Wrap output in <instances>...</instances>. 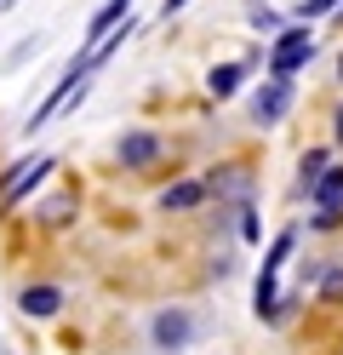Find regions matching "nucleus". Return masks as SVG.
Masks as SVG:
<instances>
[{
  "mask_svg": "<svg viewBox=\"0 0 343 355\" xmlns=\"http://www.w3.org/2000/svg\"><path fill=\"white\" fill-rule=\"evenodd\" d=\"M52 172H58V155H23V161H12L6 172H0V212L23 207Z\"/></svg>",
  "mask_w": 343,
  "mask_h": 355,
  "instance_id": "obj_1",
  "label": "nucleus"
},
{
  "mask_svg": "<svg viewBox=\"0 0 343 355\" xmlns=\"http://www.w3.org/2000/svg\"><path fill=\"white\" fill-rule=\"evenodd\" d=\"M315 58V35H309V24H292V29H281L274 35V46H269V80H292L304 63Z\"/></svg>",
  "mask_w": 343,
  "mask_h": 355,
  "instance_id": "obj_2",
  "label": "nucleus"
},
{
  "mask_svg": "<svg viewBox=\"0 0 343 355\" xmlns=\"http://www.w3.org/2000/svg\"><path fill=\"white\" fill-rule=\"evenodd\" d=\"M149 338H155V349H189L195 338H200V321L189 315V309H160V315L149 321Z\"/></svg>",
  "mask_w": 343,
  "mask_h": 355,
  "instance_id": "obj_3",
  "label": "nucleus"
},
{
  "mask_svg": "<svg viewBox=\"0 0 343 355\" xmlns=\"http://www.w3.org/2000/svg\"><path fill=\"white\" fill-rule=\"evenodd\" d=\"M292 247H297V230H281L274 235V247H269V258H263V275H258V293H252V309L269 321V309H274V275H281V263L292 258Z\"/></svg>",
  "mask_w": 343,
  "mask_h": 355,
  "instance_id": "obj_4",
  "label": "nucleus"
},
{
  "mask_svg": "<svg viewBox=\"0 0 343 355\" xmlns=\"http://www.w3.org/2000/svg\"><path fill=\"white\" fill-rule=\"evenodd\" d=\"M292 103H297V92H292V80H269V86H258L252 92V126H281L286 115H292Z\"/></svg>",
  "mask_w": 343,
  "mask_h": 355,
  "instance_id": "obj_5",
  "label": "nucleus"
},
{
  "mask_svg": "<svg viewBox=\"0 0 343 355\" xmlns=\"http://www.w3.org/2000/svg\"><path fill=\"white\" fill-rule=\"evenodd\" d=\"M17 309H23L29 321H52L58 309H63V286H52V281H29V286L17 293Z\"/></svg>",
  "mask_w": 343,
  "mask_h": 355,
  "instance_id": "obj_6",
  "label": "nucleus"
},
{
  "mask_svg": "<svg viewBox=\"0 0 343 355\" xmlns=\"http://www.w3.org/2000/svg\"><path fill=\"white\" fill-rule=\"evenodd\" d=\"M160 149H166L160 132H126V138L114 144V161H121V166H155Z\"/></svg>",
  "mask_w": 343,
  "mask_h": 355,
  "instance_id": "obj_7",
  "label": "nucleus"
},
{
  "mask_svg": "<svg viewBox=\"0 0 343 355\" xmlns=\"http://www.w3.org/2000/svg\"><path fill=\"white\" fill-rule=\"evenodd\" d=\"M121 24H132V0H103V6L91 12V24H86V52L98 46L109 29H121Z\"/></svg>",
  "mask_w": 343,
  "mask_h": 355,
  "instance_id": "obj_8",
  "label": "nucleus"
},
{
  "mask_svg": "<svg viewBox=\"0 0 343 355\" xmlns=\"http://www.w3.org/2000/svg\"><path fill=\"white\" fill-rule=\"evenodd\" d=\"M200 201H206V184H200V178H177V184L160 189V212H195Z\"/></svg>",
  "mask_w": 343,
  "mask_h": 355,
  "instance_id": "obj_9",
  "label": "nucleus"
},
{
  "mask_svg": "<svg viewBox=\"0 0 343 355\" xmlns=\"http://www.w3.org/2000/svg\"><path fill=\"white\" fill-rule=\"evenodd\" d=\"M304 201H315L320 212H343V166H326V172H320L315 184H309Z\"/></svg>",
  "mask_w": 343,
  "mask_h": 355,
  "instance_id": "obj_10",
  "label": "nucleus"
},
{
  "mask_svg": "<svg viewBox=\"0 0 343 355\" xmlns=\"http://www.w3.org/2000/svg\"><path fill=\"white\" fill-rule=\"evenodd\" d=\"M246 189H252V178L240 166H218L206 178V195H218V201H246Z\"/></svg>",
  "mask_w": 343,
  "mask_h": 355,
  "instance_id": "obj_11",
  "label": "nucleus"
},
{
  "mask_svg": "<svg viewBox=\"0 0 343 355\" xmlns=\"http://www.w3.org/2000/svg\"><path fill=\"white\" fill-rule=\"evenodd\" d=\"M240 80H246V63H223V69L206 75V92H212V98H235Z\"/></svg>",
  "mask_w": 343,
  "mask_h": 355,
  "instance_id": "obj_12",
  "label": "nucleus"
},
{
  "mask_svg": "<svg viewBox=\"0 0 343 355\" xmlns=\"http://www.w3.org/2000/svg\"><path fill=\"white\" fill-rule=\"evenodd\" d=\"M326 166H332V149H309L304 161H297V195H309V184H315Z\"/></svg>",
  "mask_w": 343,
  "mask_h": 355,
  "instance_id": "obj_13",
  "label": "nucleus"
},
{
  "mask_svg": "<svg viewBox=\"0 0 343 355\" xmlns=\"http://www.w3.org/2000/svg\"><path fill=\"white\" fill-rule=\"evenodd\" d=\"M246 24H252V29H258V35H281V29H286V24H281V17H274V12H269V6H252V17H246Z\"/></svg>",
  "mask_w": 343,
  "mask_h": 355,
  "instance_id": "obj_14",
  "label": "nucleus"
},
{
  "mask_svg": "<svg viewBox=\"0 0 343 355\" xmlns=\"http://www.w3.org/2000/svg\"><path fill=\"white\" fill-rule=\"evenodd\" d=\"M69 212H75V201H40V207H35V218H40V224H63Z\"/></svg>",
  "mask_w": 343,
  "mask_h": 355,
  "instance_id": "obj_15",
  "label": "nucleus"
},
{
  "mask_svg": "<svg viewBox=\"0 0 343 355\" xmlns=\"http://www.w3.org/2000/svg\"><path fill=\"white\" fill-rule=\"evenodd\" d=\"M337 0H297V24H315V17H326Z\"/></svg>",
  "mask_w": 343,
  "mask_h": 355,
  "instance_id": "obj_16",
  "label": "nucleus"
},
{
  "mask_svg": "<svg viewBox=\"0 0 343 355\" xmlns=\"http://www.w3.org/2000/svg\"><path fill=\"white\" fill-rule=\"evenodd\" d=\"M320 298L343 304V270H326V275H320Z\"/></svg>",
  "mask_w": 343,
  "mask_h": 355,
  "instance_id": "obj_17",
  "label": "nucleus"
},
{
  "mask_svg": "<svg viewBox=\"0 0 343 355\" xmlns=\"http://www.w3.org/2000/svg\"><path fill=\"white\" fill-rule=\"evenodd\" d=\"M35 46H40V40H35V35H23L17 46H12V58H6V69H17V63H29V52H35Z\"/></svg>",
  "mask_w": 343,
  "mask_h": 355,
  "instance_id": "obj_18",
  "label": "nucleus"
},
{
  "mask_svg": "<svg viewBox=\"0 0 343 355\" xmlns=\"http://www.w3.org/2000/svg\"><path fill=\"white\" fill-rule=\"evenodd\" d=\"M240 235L258 241V212H252V201H240Z\"/></svg>",
  "mask_w": 343,
  "mask_h": 355,
  "instance_id": "obj_19",
  "label": "nucleus"
},
{
  "mask_svg": "<svg viewBox=\"0 0 343 355\" xmlns=\"http://www.w3.org/2000/svg\"><path fill=\"white\" fill-rule=\"evenodd\" d=\"M183 6H189V0H160V12H166V17H172V12H183Z\"/></svg>",
  "mask_w": 343,
  "mask_h": 355,
  "instance_id": "obj_20",
  "label": "nucleus"
},
{
  "mask_svg": "<svg viewBox=\"0 0 343 355\" xmlns=\"http://www.w3.org/2000/svg\"><path fill=\"white\" fill-rule=\"evenodd\" d=\"M332 138H337V144H343V109H337V121H332Z\"/></svg>",
  "mask_w": 343,
  "mask_h": 355,
  "instance_id": "obj_21",
  "label": "nucleus"
},
{
  "mask_svg": "<svg viewBox=\"0 0 343 355\" xmlns=\"http://www.w3.org/2000/svg\"><path fill=\"white\" fill-rule=\"evenodd\" d=\"M337 75H343V58H337Z\"/></svg>",
  "mask_w": 343,
  "mask_h": 355,
  "instance_id": "obj_22",
  "label": "nucleus"
}]
</instances>
